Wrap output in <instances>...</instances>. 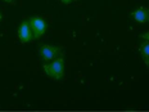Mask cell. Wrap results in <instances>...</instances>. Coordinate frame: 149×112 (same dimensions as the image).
<instances>
[{
    "label": "cell",
    "mask_w": 149,
    "mask_h": 112,
    "mask_svg": "<svg viewBox=\"0 0 149 112\" xmlns=\"http://www.w3.org/2000/svg\"><path fill=\"white\" fill-rule=\"evenodd\" d=\"M44 71L49 77L54 80H61L64 76V60L63 57H57L50 63L44 64Z\"/></svg>",
    "instance_id": "cell-1"
},
{
    "label": "cell",
    "mask_w": 149,
    "mask_h": 112,
    "mask_svg": "<svg viewBox=\"0 0 149 112\" xmlns=\"http://www.w3.org/2000/svg\"><path fill=\"white\" fill-rule=\"evenodd\" d=\"M61 52L62 50L59 46H54L50 44H41L39 48V55L41 58V61H44V62L55 60L57 57H59Z\"/></svg>",
    "instance_id": "cell-2"
},
{
    "label": "cell",
    "mask_w": 149,
    "mask_h": 112,
    "mask_svg": "<svg viewBox=\"0 0 149 112\" xmlns=\"http://www.w3.org/2000/svg\"><path fill=\"white\" fill-rule=\"evenodd\" d=\"M31 30H32L33 34V39H40L44 34L46 32V29H48V23L45 22L42 18L37 17V15H33L29 20Z\"/></svg>",
    "instance_id": "cell-3"
},
{
    "label": "cell",
    "mask_w": 149,
    "mask_h": 112,
    "mask_svg": "<svg viewBox=\"0 0 149 112\" xmlns=\"http://www.w3.org/2000/svg\"><path fill=\"white\" fill-rule=\"evenodd\" d=\"M18 37H19V41L23 43V44L30 43L33 39V34H32V30H31L29 21L21 22L19 27H18Z\"/></svg>",
    "instance_id": "cell-4"
},
{
    "label": "cell",
    "mask_w": 149,
    "mask_h": 112,
    "mask_svg": "<svg viewBox=\"0 0 149 112\" xmlns=\"http://www.w3.org/2000/svg\"><path fill=\"white\" fill-rule=\"evenodd\" d=\"M131 18L139 23H147L149 22V9L138 8L134 12H131Z\"/></svg>",
    "instance_id": "cell-5"
},
{
    "label": "cell",
    "mask_w": 149,
    "mask_h": 112,
    "mask_svg": "<svg viewBox=\"0 0 149 112\" xmlns=\"http://www.w3.org/2000/svg\"><path fill=\"white\" fill-rule=\"evenodd\" d=\"M139 50H140V55L144 61L145 66L149 68V41L148 40H144V41L139 46Z\"/></svg>",
    "instance_id": "cell-6"
},
{
    "label": "cell",
    "mask_w": 149,
    "mask_h": 112,
    "mask_svg": "<svg viewBox=\"0 0 149 112\" xmlns=\"http://www.w3.org/2000/svg\"><path fill=\"white\" fill-rule=\"evenodd\" d=\"M140 37H143L144 40H148V41H149V31H148V32H145V34H143Z\"/></svg>",
    "instance_id": "cell-7"
},
{
    "label": "cell",
    "mask_w": 149,
    "mask_h": 112,
    "mask_svg": "<svg viewBox=\"0 0 149 112\" xmlns=\"http://www.w3.org/2000/svg\"><path fill=\"white\" fill-rule=\"evenodd\" d=\"M62 3H63V4H70L71 1H72V0H61Z\"/></svg>",
    "instance_id": "cell-8"
},
{
    "label": "cell",
    "mask_w": 149,
    "mask_h": 112,
    "mask_svg": "<svg viewBox=\"0 0 149 112\" xmlns=\"http://www.w3.org/2000/svg\"><path fill=\"white\" fill-rule=\"evenodd\" d=\"M4 1H7V3H10V4H13V3L15 1V0H4Z\"/></svg>",
    "instance_id": "cell-9"
},
{
    "label": "cell",
    "mask_w": 149,
    "mask_h": 112,
    "mask_svg": "<svg viewBox=\"0 0 149 112\" xmlns=\"http://www.w3.org/2000/svg\"><path fill=\"white\" fill-rule=\"evenodd\" d=\"M1 18H3V14H1V12H0V22H1Z\"/></svg>",
    "instance_id": "cell-10"
}]
</instances>
